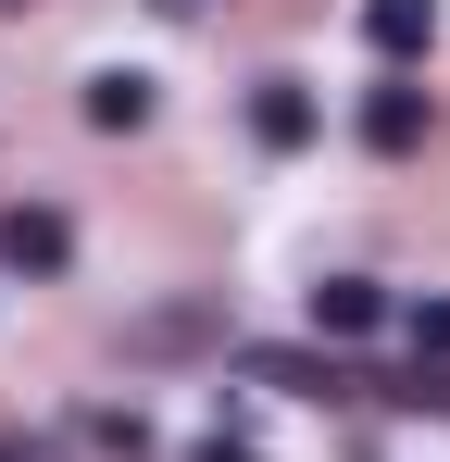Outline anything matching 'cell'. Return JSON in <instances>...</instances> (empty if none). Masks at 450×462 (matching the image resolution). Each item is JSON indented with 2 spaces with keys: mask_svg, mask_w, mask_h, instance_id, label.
Returning a JSON list of instances; mask_svg holds the SVG:
<instances>
[{
  "mask_svg": "<svg viewBox=\"0 0 450 462\" xmlns=\"http://www.w3.org/2000/svg\"><path fill=\"white\" fill-rule=\"evenodd\" d=\"M150 13H201V0H150Z\"/></svg>",
  "mask_w": 450,
  "mask_h": 462,
  "instance_id": "13",
  "label": "cell"
},
{
  "mask_svg": "<svg viewBox=\"0 0 450 462\" xmlns=\"http://www.w3.org/2000/svg\"><path fill=\"white\" fill-rule=\"evenodd\" d=\"M63 263H75V213H63V200H0V275L51 288Z\"/></svg>",
  "mask_w": 450,
  "mask_h": 462,
  "instance_id": "1",
  "label": "cell"
},
{
  "mask_svg": "<svg viewBox=\"0 0 450 462\" xmlns=\"http://www.w3.org/2000/svg\"><path fill=\"white\" fill-rule=\"evenodd\" d=\"M0 13H13V0H0Z\"/></svg>",
  "mask_w": 450,
  "mask_h": 462,
  "instance_id": "14",
  "label": "cell"
},
{
  "mask_svg": "<svg viewBox=\"0 0 450 462\" xmlns=\"http://www.w3.org/2000/svg\"><path fill=\"white\" fill-rule=\"evenodd\" d=\"M126 350H138V363H175V350H213V312H201V300H175V312H150V325H126Z\"/></svg>",
  "mask_w": 450,
  "mask_h": 462,
  "instance_id": "8",
  "label": "cell"
},
{
  "mask_svg": "<svg viewBox=\"0 0 450 462\" xmlns=\"http://www.w3.org/2000/svg\"><path fill=\"white\" fill-rule=\"evenodd\" d=\"M426 125H438V100H426L413 76H375V88H363V151L400 162V151H426Z\"/></svg>",
  "mask_w": 450,
  "mask_h": 462,
  "instance_id": "2",
  "label": "cell"
},
{
  "mask_svg": "<svg viewBox=\"0 0 450 462\" xmlns=\"http://www.w3.org/2000/svg\"><path fill=\"white\" fill-rule=\"evenodd\" d=\"M238 375H263V387H300V400H338V387H363L338 350L313 363V350H238Z\"/></svg>",
  "mask_w": 450,
  "mask_h": 462,
  "instance_id": "6",
  "label": "cell"
},
{
  "mask_svg": "<svg viewBox=\"0 0 450 462\" xmlns=\"http://www.w3.org/2000/svg\"><path fill=\"white\" fill-rule=\"evenodd\" d=\"M375 325H388V288H375V275H325V288H313V337H325V350H338V337H375Z\"/></svg>",
  "mask_w": 450,
  "mask_h": 462,
  "instance_id": "4",
  "label": "cell"
},
{
  "mask_svg": "<svg viewBox=\"0 0 450 462\" xmlns=\"http://www.w3.org/2000/svg\"><path fill=\"white\" fill-rule=\"evenodd\" d=\"M188 462H263V450H250V438H225V425H213V438H201Z\"/></svg>",
  "mask_w": 450,
  "mask_h": 462,
  "instance_id": "11",
  "label": "cell"
},
{
  "mask_svg": "<svg viewBox=\"0 0 450 462\" xmlns=\"http://www.w3.org/2000/svg\"><path fill=\"white\" fill-rule=\"evenodd\" d=\"M413 363H450V288H438V300H413Z\"/></svg>",
  "mask_w": 450,
  "mask_h": 462,
  "instance_id": "10",
  "label": "cell"
},
{
  "mask_svg": "<svg viewBox=\"0 0 450 462\" xmlns=\"http://www.w3.org/2000/svg\"><path fill=\"white\" fill-rule=\"evenodd\" d=\"M363 38H375L388 76H413V63L438 51V0H363Z\"/></svg>",
  "mask_w": 450,
  "mask_h": 462,
  "instance_id": "3",
  "label": "cell"
},
{
  "mask_svg": "<svg viewBox=\"0 0 450 462\" xmlns=\"http://www.w3.org/2000/svg\"><path fill=\"white\" fill-rule=\"evenodd\" d=\"M88 125H100V138H138L150 125V76L138 63H100V76H88Z\"/></svg>",
  "mask_w": 450,
  "mask_h": 462,
  "instance_id": "7",
  "label": "cell"
},
{
  "mask_svg": "<svg viewBox=\"0 0 450 462\" xmlns=\"http://www.w3.org/2000/svg\"><path fill=\"white\" fill-rule=\"evenodd\" d=\"M250 138H263V151H313V88L263 76V88H250Z\"/></svg>",
  "mask_w": 450,
  "mask_h": 462,
  "instance_id": "5",
  "label": "cell"
},
{
  "mask_svg": "<svg viewBox=\"0 0 450 462\" xmlns=\"http://www.w3.org/2000/svg\"><path fill=\"white\" fill-rule=\"evenodd\" d=\"M0 462H25V438H13V425H0Z\"/></svg>",
  "mask_w": 450,
  "mask_h": 462,
  "instance_id": "12",
  "label": "cell"
},
{
  "mask_svg": "<svg viewBox=\"0 0 450 462\" xmlns=\"http://www.w3.org/2000/svg\"><path fill=\"white\" fill-rule=\"evenodd\" d=\"M88 438H100L113 462H150V425H138V412H88Z\"/></svg>",
  "mask_w": 450,
  "mask_h": 462,
  "instance_id": "9",
  "label": "cell"
}]
</instances>
